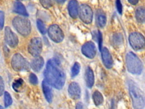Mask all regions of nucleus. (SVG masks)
I'll return each mask as SVG.
<instances>
[{"instance_id":"obj_1","label":"nucleus","mask_w":145,"mask_h":109,"mask_svg":"<svg viewBox=\"0 0 145 109\" xmlns=\"http://www.w3.org/2000/svg\"><path fill=\"white\" fill-rule=\"evenodd\" d=\"M45 81L54 88L60 90L65 82V74L62 70L60 62L55 58L48 61L44 70Z\"/></svg>"},{"instance_id":"obj_2","label":"nucleus","mask_w":145,"mask_h":109,"mask_svg":"<svg viewBox=\"0 0 145 109\" xmlns=\"http://www.w3.org/2000/svg\"><path fill=\"white\" fill-rule=\"evenodd\" d=\"M129 90L135 109H143L145 106V95L139 87L133 82L129 83Z\"/></svg>"},{"instance_id":"obj_3","label":"nucleus","mask_w":145,"mask_h":109,"mask_svg":"<svg viewBox=\"0 0 145 109\" xmlns=\"http://www.w3.org/2000/svg\"><path fill=\"white\" fill-rule=\"evenodd\" d=\"M126 63L128 72L134 74H140L143 70V65L138 57L130 52L126 56Z\"/></svg>"},{"instance_id":"obj_4","label":"nucleus","mask_w":145,"mask_h":109,"mask_svg":"<svg viewBox=\"0 0 145 109\" xmlns=\"http://www.w3.org/2000/svg\"><path fill=\"white\" fill-rule=\"evenodd\" d=\"M12 26L16 30L24 36H28L31 31L30 21L24 18L16 16L12 20Z\"/></svg>"},{"instance_id":"obj_5","label":"nucleus","mask_w":145,"mask_h":109,"mask_svg":"<svg viewBox=\"0 0 145 109\" xmlns=\"http://www.w3.org/2000/svg\"><path fill=\"white\" fill-rule=\"evenodd\" d=\"M11 64L13 69L17 72L28 71L31 68L29 62L20 53H16L12 56Z\"/></svg>"},{"instance_id":"obj_6","label":"nucleus","mask_w":145,"mask_h":109,"mask_svg":"<svg viewBox=\"0 0 145 109\" xmlns=\"http://www.w3.org/2000/svg\"><path fill=\"white\" fill-rule=\"evenodd\" d=\"M129 43L135 51L140 50L145 47V37L139 32H133L129 37Z\"/></svg>"},{"instance_id":"obj_7","label":"nucleus","mask_w":145,"mask_h":109,"mask_svg":"<svg viewBox=\"0 0 145 109\" xmlns=\"http://www.w3.org/2000/svg\"><path fill=\"white\" fill-rule=\"evenodd\" d=\"M80 19L85 23H91L93 18V11L91 8L86 4L81 5L78 10Z\"/></svg>"},{"instance_id":"obj_8","label":"nucleus","mask_w":145,"mask_h":109,"mask_svg":"<svg viewBox=\"0 0 145 109\" xmlns=\"http://www.w3.org/2000/svg\"><path fill=\"white\" fill-rule=\"evenodd\" d=\"M42 44L41 38L35 37L31 39L28 46V52L34 57L39 56L42 51Z\"/></svg>"},{"instance_id":"obj_9","label":"nucleus","mask_w":145,"mask_h":109,"mask_svg":"<svg viewBox=\"0 0 145 109\" xmlns=\"http://www.w3.org/2000/svg\"><path fill=\"white\" fill-rule=\"evenodd\" d=\"M48 32L50 39L55 43H60L64 38V34L62 30L57 24L50 26Z\"/></svg>"},{"instance_id":"obj_10","label":"nucleus","mask_w":145,"mask_h":109,"mask_svg":"<svg viewBox=\"0 0 145 109\" xmlns=\"http://www.w3.org/2000/svg\"><path fill=\"white\" fill-rule=\"evenodd\" d=\"M5 40L6 43L11 47L15 48L18 44L17 35L12 31L10 27H6L5 28Z\"/></svg>"},{"instance_id":"obj_11","label":"nucleus","mask_w":145,"mask_h":109,"mask_svg":"<svg viewBox=\"0 0 145 109\" xmlns=\"http://www.w3.org/2000/svg\"><path fill=\"white\" fill-rule=\"evenodd\" d=\"M82 52L87 58H93L96 54V48L95 44L92 41L84 43L82 47Z\"/></svg>"},{"instance_id":"obj_12","label":"nucleus","mask_w":145,"mask_h":109,"mask_svg":"<svg viewBox=\"0 0 145 109\" xmlns=\"http://www.w3.org/2000/svg\"><path fill=\"white\" fill-rule=\"evenodd\" d=\"M68 93L70 97L72 99H79L81 95V90L79 84L75 82L71 83L68 87Z\"/></svg>"},{"instance_id":"obj_13","label":"nucleus","mask_w":145,"mask_h":109,"mask_svg":"<svg viewBox=\"0 0 145 109\" xmlns=\"http://www.w3.org/2000/svg\"><path fill=\"white\" fill-rule=\"evenodd\" d=\"M101 58L105 66L108 69H110L113 66V59L108 49L104 47L101 49Z\"/></svg>"},{"instance_id":"obj_14","label":"nucleus","mask_w":145,"mask_h":109,"mask_svg":"<svg viewBox=\"0 0 145 109\" xmlns=\"http://www.w3.org/2000/svg\"><path fill=\"white\" fill-rule=\"evenodd\" d=\"M79 6L78 2L76 0H71L68 4V11L70 16L75 19L78 15Z\"/></svg>"},{"instance_id":"obj_15","label":"nucleus","mask_w":145,"mask_h":109,"mask_svg":"<svg viewBox=\"0 0 145 109\" xmlns=\"http://www.w3.org/2000/svg\"><path fill=\"white\" fill-rule=\"evenodd\" d=\"M44 64V59L41 56H36L32 60L30 66L31 68L36 72H39L42 68Z\"/></svg>"},{"instance_id":"obj_16","label":"nucleus","mask_w":145,"mask_h":109,"mask_svg":"<svg viewBox=\"0 0 145 109\" xmlns=\"http://www.w3.org/2000/svg\"><path fill=\"white\" fill-rule=\"evenodd\" d=\"M42 89L46 100L48 102L51 103L53 99V94L49 85L45 79L42 82Z\"/></svg>"},{"instance_id":"obj_17","label":"nucleus","mask_w":145,"mask_h":109,"mask_svg":"<svg viewBox=\"0 0 145 109\" xmlns=\"http://www.w3.org/2000/svg\"><path fill=\"white\" fill-rule=\"evenodd\" d=\"M96 21L97 24L100 27H104L106 23V17L105 12L101 9L96 11Z\"/></svg>"},{"instance_id":"obj_18","label":"nucleus","mask_w":145,"mask_h":109,"mask_svg":"<svg viewBox=\"0 0 145 109\" xmlns=\"http://www.w3.org/2000/svg\"><path fill=\"white\" fill-rule=\"evenodd\" d=\"M85 80H86V83L87 86L88 88H91L94 84L95 78H94L93 72L89 67L87 68L86 70Z\"/></svg>"},{"instance_id":"obj_19","label":"nucleus","mask_w":145,"mask_h":109,"mask_svg":"<svg viewBox=\"0 0 145 109\" xmlns=\"http://www.w3.org/2000/svg\"><path fill=\"white\" fill-rule=\"evenodd\" d=\"M14 12L24 16H28V14L26 10L25 6L20 2H15L14 5Z\"/></svg>"},{"instance_id":"obj_20","label":"nucleus","mask_w":145,"mask_h":109,"mask_svg":"<svg viewBox=\"0 0 145 109\" xmlns=\"http://www.w3.org/2000/svg\"><path fill=\"white\" fill-rule=\"evenodd\" d=\"M135 17L139 23L145 22V8L139 7L135 11Z\"/></svg>"},{"instance_id":"obj_21","label":"nucleus","mask_w":145,"mask_h":109,"mask_svg":"<svg viewBox=\"0 0 145 109\" xmlns=\"http://www.w3.org/2000/svg\"><path fill=\"white\" fill-rule=\"evenodd\" d=\"M92 99L96 106L101 105L104 101V98L100 92L97 90L95 91L92 94Z\"/></svg>"},{"instance_id":"obj_22","label":"nucleus","mask_w":145,"mask_h":109,"mask_svg":"<svg viewBox=\"0 0 145 109\" xmlns=\"http://www.w3.org/2000/svg\"><path fill=\"white\" fill-rule=\"evenodd\" d=\"M23 83H24V81L21 78H19V79L15 80L12 83V89L16 92L20 91V89H22V87L23 85Z\"/></svg>"},{"instance_id":"obj_23","label":"nucleus","mask_w":145,"mask_h":109,"mask_svg":"<svg viewBox=\"0 0 145 109\" xmlns=\"http://www.w3.org/2000/svg\"><path fill=\"white\" fill-rule=\"evenodd\" d=\"M4 104L5 107H8L12 103V99L11 95L7 91H5L4 93Z\"/></svg>"},{"instance_id":"obj_24","label":"nucleus","mask_w":145,"mask_h":109,"mask_svg":"<svg viewBox=\"0 0 145 109\" xmlns=\"http://www.w3.org/2000/svg\"><path fill=\"white\" fill-rule=\"evenodd\" d=\"M36 23H37V28H38L40 32L41 33H42V35L45 34V33L46 32V30L45 26L44 23L42 22V21L40 19H37Z\"/></svg>"},{"instance_id":"obj_25","label":"nucleus","mask_w":145,"mask_h":109,"mask_svg":"<svg viewBox=\"0 0 145 109\" xmlns=\"http://www.w3.org/2000/svg\"><path fill=\"white\" fill-rule=\"evenodd\" d=\"M122 36L120 33H116L113 37V42L115 45L118 46L122 43Z\"/></svg>"},{"instance_id":"obj_26","label":"nucleus","mask_w":145,"mask_h":109,"mask_svg":"<svg viewBox=\"0 0 145 109\" xmlns=\"http://www.w3.org/2000/svg\"><path fill=\"white\" fill-rule=\"evenodd\" d=\"M80 71V64L78 62H75L71 69V75L72 77H74L78 75Z\"/></svg>"},{"instance_id":"obj_27","label":"nucleus","mask_w":145,"mask_h":109,"mask_svg":"<svg viewBox=\"0 0 145 109\" xmlns=\"http://www.w3.org/2000/svg\"><path fill=\"white\" fill-rule=\"evenodd\" d=\"M40 2L45 9H49L52 5V0H40Z\"/></svg>"},{"instance_id":"obj_28","label":"nucleus","mask_w":145,"mask_h":109,"mask_svg":"<svg viewBox=\"0 0 145 109\" xmlns=\"http://www.w3.org/2000/svg\"><path fill=\"white\" fill-rule=\"evenodd\" d=\"M29 81L32 85H37L38 83V79L34 73H31L29 76Z\"/></svg>"},{"instance_id":"obj_29","label":"nucleus","mask_w":145,"mask_h":109,"mask_svg":"<svg viewBox=\"0 0 145 109\" xmlns=\"http://www.w3.org/2000/svg\"><path fill=\"white\" fill-rule=\"evenodd\" d=\"M97 39L99 41V50L101 51L102 49V43H103V37H102V33L100 31H98L97 33Z\"/></svg>"},{"instance_id":"obj_30","label":"nucleus","mask_w":145,"mask_h":109,"mask_svg":"<svg viewBox=\"0 0 145 109\" xmlns=\"http://www.w3.org/2000/svg\"><path fill=\"white\" fill-rule=\"evenodd\" d=\"M5 92V84L3 79L1 76H0V96H1Z\"/></svg>"},{"instance_id":"obj_31","label":"nucleus","mask_w":145,"mask_h":109,"mask_svg":"<svg viewBox=\"0 0 145 109\" xmlns=\"http://www.w3.org/2000/svg\"><path fill=\"white\" fill-rule=\"evenodd\" d=\"M116 7L118 12H119L120 14H121L122 12V6L120 0H116Z\"/></svg>"},{"instance_id":"obj_32","label":"nucleus","mask_w":145,"mask_h":109,"mask_svg":"<svg viewBox=\"0 0 145 109\" xmlns=\"http://www.w3.org/2000/svg\"><path fill=\"white\" fill-rule=\"evenodd\" d=\"M4 20H5L4 12L0 10V29L1 30H2L3 27Z\"/></svg>"},{"instance_id":"obj_33","label":"nucleus","mask_w":145,"mask_h":109,"mask_svg":"<svg viewBox=\"0 0 145 109\" xmlns=\"http://www.w3.org/2000/svg\"><path fill=\"white\" fill-rule=\"evenodd\" d=\"M75 109H84V107H83V104L82 102H78L76 104L75 106Z\"/></svg>"},{"instance_id":"obj_34","label":"nucleus","mask_w":145,"mask_h":109,"mask_svg":"<svg viewBox=\"0 0 145 109\" xmlns=\"http://www.w3.org/2000/svg\"><path fill=\"white\" fill-rule=\"evenodd\" d=\"M129 2L133 5H135L138 3L139 0H128Z\"/></svg>"},{"instance_id":"obj_35","label":"nucleus","mask_w":145,"mask_h":109,"mask_svg":"<svg viewBox=\"0 0 145 109\" xmlns=\"http://www.w3.org/2000/svg\"><path fill=\"white\" fill-rule=\"evenodd\" d=\"M55 1L59 3H63L66 1V0H55Z\"/></svg>"},{"instance_id":"obj_36","label":"nucleus","mask_w":145,"mask_h":109,"mask_svg":"<svg viewBox=\"0 0 145 109\" xmlns=\"http://www.w3.org/2000/svg\"><path fill=\"white\" fill-rule=\"evenodd\" d=\"M0 109H4V108H3V107L2 106L0 105Z\"/></svg>"},{"instance_id":"obj_37","label":"nucleus","mask_w":145,"mask_h":109,"mask_svg":"<svg viewBox=\"0 0 145 109\" xmlns=\"http://www.w3.org/2000/svg\"><path fill=\"white\" fill-rule=\"evenodd\" d=\"M16 1H18L19 2V1H22V0H16Z\"/></svg>"}]
</instances>
